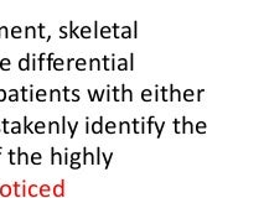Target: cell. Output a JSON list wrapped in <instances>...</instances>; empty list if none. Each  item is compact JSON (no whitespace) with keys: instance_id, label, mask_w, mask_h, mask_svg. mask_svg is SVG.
<instances>
[{"instance_id":"cell-1","label":"cell","mask_w":264,"mask_h":198,"mask_svg":"<svg viewBox=\"0 0 264 198\" xmlns=\"http://www.w3.org/2000/svg\"><path fill=\"white\" fill-rule=\"evenodd\" d=\"M5 94H6L5 91H3V89H2V91H0V100H4L5 99Z\"/></svg>"}]
</instances>
